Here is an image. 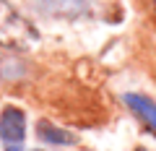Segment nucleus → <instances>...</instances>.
Segmentation results:
<instances>
[{
    "instance_id": "obj_1",
    "label": "nucleus",
    "mask_w": 156,
    "mask_h": 151,
    "mask_svg": "<svg viewBox=\"0 0 156 151\" xmlns=\"http://www.w3.org/2000/svg\"><path fill=\"white\" fill-rule=\"evenodd\" d=\"M39 39L31 21L21 16L8 0H0V47L8 50H29Z\"/></svg>"
},
{
    "instance_id": "obj_2",
    "label": "nucleus",
    "mask_w": 156,
    "mask_h": 151,
    "mask_svg": "<svg viewBox=\"0 0 156 151\" xmlns=\"http://www.w3.org/2000/svg\"><path fill=\"white\" fill-rule=\"evenodd\" d=\"M0 138L8 151H18L26 138V115L18 107H5L0 112Z\"/></svg>"
},
{
    "instance_id": "obj_3",
    "label": "nucleus",
    "mask_w": 156,
    "mask_h": 151,
    "mask_svg": "<svg viewBox=\"0 0 156 151\" xmlns=\"http://www.w3.org/2000/svg\"><path fill=\"white\" fill-rule=\"evenodd\" d=\"M125 102H128L130 110H133L135 115H138V117L156 133V104H154V102L146 99V96H140V94H128Z\"/></svg>"
},
{
    "instance_id": "obj_4",
    "label": "nucleus",
    "mask_w": 156,
    "mask_h": 151,
    "mask_svg": "<svg viewBox=\"0 0 156 151\" xmlns=\"http://www.w3.org/2000/svg\"><path fill=\"white\" fill-rule=\"evenodd\" d=\"M37 3L55 16H78L89 8V0H37Z\"/></svg>"
},
{
    "instance_id": "obj_5",
    "label": "nucleus",
    "mask_w": 156,
    "mask_h": 151,
    "mask_svg": "<svg viewBox=\"0 0 156 151\" xmlns=\"http://www.w3.org/2000/svg\"><path fill=\"white\" fill-rule=\"evenodd\" d=\"M37 133H39V138H42V141L55 143V146H70V143H76V135H73V133L57 128L55 123H47V120H42V123L37 125Z\"/></svg>"
},
{
    "instance_id": "obj_6",
    "label": "nucleus",
    "mask_w": 156,
    "mask_h": 151,
    "mask_svg": "<svg viewBox=\"0 0 156 151\" xmlns=\"http://www.w3.org/2000/svg\"><path fill=\"white\" fill-rule=\"evenodd\" d=\"M135 151H148V149H135Z\"/></svg>"
},
{
    "instance_id": "obj_7",
    "label": "nucleus",
    "mask_w": 156,
    "mask_h": 151,
    "mask_svg": "<svg viewBox=\"0 0 156 151\" xmlns=\"http://www.w3.org/2000/svg\"><path fill=\"white\" fill-rule=\"evenodd\" d=\"M154 5H156V0H154Z\"/></svg>"
}]
</instances>
